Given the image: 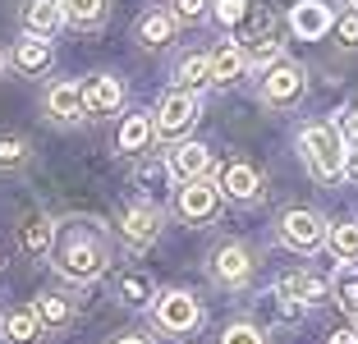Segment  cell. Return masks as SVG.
Segmentation results:
<instances>
[{
  "label": "cell",
  "instance_id": "obj_30",
  "mask_svg": "<svg viewBox=\"0 0 358 344\" xmlns=\"http://www.w3.org/2000/svg\"><path fill=\"white\" fill-rule=\"evenodd\" d=\"M32 157V143L19 134H0V166H23Z\"/></svg>",
  "mask_w": 358,
  "mask_h": 344
},
{
  "label": "cell",
  "instance_id": "obj_36",
  "mask_svg": "<svg viewBox=\"0 0 358 344\" xmlns=\"http://www.w3.org/2000/svg\"><path fill=\"white\" fill-rule=\"evenodd\" d=\"M110 344H152V340H148V335H143V331H124V335H115V340H110Z\"/></svg>",
  "mask_w": 358,
  "mask_h": 344
},
{
  "label": "cell",
  "instance_id": "obj_35",
  "mask_svg": "<svg viewBox=\"0 0 358 344\" xmlns=\"http://www.w3.org/2000/svg\"><path fill=\"white\" fill-rule=\"evenodd\" d=\"M345 179H358V147H345Z\"/></svg>",
  "mask_w": 358,
  "mask_h": 344
},
{
  "label": "cell",
  "instance_id": "obj_7",
  "mask_svg": "<svg viewBox=\"0 0 358 344\" xmlns=\"http://www.w3.org/2000/svg\"><path fill=\"white\" fill-rule=\"evenodd\" d=\"M253 266H257V257H253V248L248 243H221V248L211 252V261H207V275L216 285H225V289H243L248 285V275H253Z\"/></svg>",
  "mask_w": 358,
  "mask_h": 344
},
{
  "label": "cell",
  "instance_id": "obj_4",
  "mask_svg": "<svg viewBox=\"0 0 358 344\" xmlns=\"http://www.w3.org/2000/svg\"><path fill=\"white\" fill-rule=\"evenodd\" d=\"M198 115H202V101H198V96H193V92H175V87H170V92L161 96L157 115H152L157 138H166V143H179V138H184L193 124H198Z\"/></svg>",
  "mask_w": 358,
  "mask_h": 344
},
{
  "label": "cell",
  "instance_id": "obj_19",
  "mask_svg": "<svg viewBox=\"0 0 358 344\" xmlns=\"http://www.w3.org/2000/svg\"><path fill=\"white\" fill-rule=\"evenodd\" d=\"M60 23H64L60 0H23V32L46 37V42H51L55 32H60Z\"/></svg>",
  "mask_w": 358,
  "mask_h": 344
},
{
  "label": "cell",
  "instance_id": "obj_26",
  "mask_svg": "<svg viewBox=\"0 0 358 344\" xmlns=\"http://www.w3.org/2000/svg\"><path fill=\"white\" fill-rule=\"evenodd\" d=\"M327 248L336 252L340 261H358V225H354V220L327 225Z\"/></svg>",
  "mask_w": 358,
  "mask_h": 344
},
{
  "label": "cell",
  "instance_id": "obj_9",
  "mask_svg": "<svg viewBox=\"0 0 358 344\" xmlns=\"http://www.w3.org/2000/svg\"><path fill=\"white\" fill-rule=\"evenodd\" d=\"M83 87V110H87V120H110L115 110H124V83H120L115 73H92L87 83H78Z\"/></svg>",
  "mask_w": 358,
  "mask_h": 344
},
{
  "label": "cell",
  "instance_id": "obj_2",
  "mask_svg": "<svg viewBox=\"0 0 358 344\" xmlns=\"http://www.w3.org/2000/svg\"><path fill=\"white\" fill-rule=\"evenodd\" d=\"M299 152H303V166L313 170V179H322V184L345 179V138L336 124H303Z\"/></svg>",
  "mask_w": 358,
  "mask_h": 344
},
{
  "label": "cell",
  "instance_id": "obj_12",
  "mask_svg": "<svg viewBox=\"0 0 358 344\" xmlns=\"http://www.w3.org/2000/svg\"><path fill=\"white\" fill-rule=\"evenodd\" d=\"M120 229H124L129 248H152V243L161 239V211L152 207V202H134V207H124V216H120Z\"/></svg>",
  "mask_w": 358,
  "mask_h": 344
},
{
  "label": "cell",
  "instance_id": "obj_22",
  "mask_svg": "<svg viewBox=\"0 0 358 344\" xmlns=\"http://www.w3.org/2000/svg\"><path fill=\"white\" fill-rule=\"evenodd\" d=\"M51 243H55V225L46 216H28L19 225V248L28 257H51Z\"/></svg>",
  "mask_w": 358,
  "mask_h": 344
},
{
  "label": "cell",
  "instance_id": "obj_34",
  "mask_svg": "<svg viewBox=\"0 0 358 344\" xmlns=\"http://www.w3.org/2000/svg\"><path fill=\"white\" fill-rule=\"evenodd\" d=\"M340 138H345V147H358V106H349L345 115H340Z\"/></svg>",
  "mask_w": 358,
  "mask_h": 344
},
{
  "label": "cell",
  "instance_id": "obj_27",
  "mask_svg": "<svg viewBox=\"0 0 358 344\" xmlns=\"http://www.w3.org/2000/svg\"><path fill=\"white\" fill-rule=\"evenodd\" d=\"M120 303H129V308H148L152 299H157V289H152V280L143 271H129V275H120Z\"/></svg>",
  "mask_w": 358,
  "mask_h": 344
},
{
  "label": "cell",
  "instance_id": "obj_5",
  "mask_svg": "<svg viewBox=\"0 0 358 344\" xmlns=\"http://www.w3.org/2000/svg\"><path fill=\"white\" fill-rule=\"evenodd\" d=\"M152 313H157V326L166 335H189V331H198V322H202V308L189 289H161L157 299H152Z\"/></svg>",
  "mask_w": 358,
  "mask_h": 344
},
{
  "label": "cell",
  "instance_id": "obj_37",
  "mask_svg": "<svg viewBox=\"0 0 358 344\" xmlns=\"http://www.w3.org/2000/svg\"><path fill=\"white\" fill-rule=\"evenodd\" d=\"M331 344H358V331H349V326H345V331L331 335Z\"/></svg>",
  "mask_w": 358,
  "mask_h": 344
},
{
  "label": "cell",
  "instance_id": "obj_31",
  "mask_svg": "<svg viewBox=\"0 0 358 344\" xmlns=\"http://www.w3.org/2000/svg\"><path fill=\"white\" fill-rule=\"evenodd\" d=\"M221 344H266V335H262V326H253V322H230L221 331Z\"/></svg>",
  "mask_w": 358,
  "mask_h": 344
},
{
  "label": "cell",
  "instance_id": "obj_20",
  "mask_svg": "<svg viewBox=\"0 0 358 344\" xmlns=\"http://www.w3.org/2000/svg\"><path fill=\"white\" fill-rule=\"evenodd\" d=\"M207 60H211V83H216V87L239 83V78H243V69H248V60H243L239 42H221L216 51L207 55Z\"/></svg>",
  "mask_w": 358,
  "mask_h": 344
},
{
  "label": "cell",
  "instance_id": "obj_8",
  "mask_svg": "<svg viewBox=\"0 0 358 344\" xmlns=\"http://www.w3.org/2000/svg\"><path fill=\"white\" fill-rule=\"evenodd\" d=\"M280 239H285V248H294V252H317L327 243V220L317 216V211L294 207L280 216Z\"/></svg>",
  "mask_w": 358,
  "mask_h": 344
},
{
  "label": "cell",
  "instance_id": "obj_32",
  "mask_svg": "<svg viewBox=\"0 0 358 344\" xmlns=\"http://www.w3.org/2000/svg\"><path fill=\"white\" fill-rule=\"evenodd\" d=\"M331 28H336V42L345 46V51H358V10H354V5H349Z\"/></svg>",
  "mask_w": 358,
  "mask_h": 344
},
{
  "label": "cell",
  "instance_id": "obj_6",
  "mask_svg": "<svg viewBox=\"0 0 358 344\" xmlns=\"http://www.w3.org/2000/svg\"><path fill=\"white\" fill-rule=\"evenodd\" d=\"M216 211H221V188L207 179H189V184L175 193V216L184 220V225H207V220H216Z\"/></svg>",
  "mask_w": 358,
  "mask_h": 344
},
{
  "label": "cell",
  "instance_id": "obj_3",
  "mask_svg": "<svg viewBox=\"0 0 358 344\" xmlns=\"http://www.w3.org/2000/svg\"><path fill=\"white\" fill-rule=\"evenodd\" d=\"M308 87V73L299 60H289V55H280V60H271L262 69V78H257V96H262L266 106H294L299 96H303Z\"/></svg>",
  "mask_w": 358,
  "mask_h": 344
},
{
  "label": "cell",
  "instance_id": "obj_33",
  "mask_svg": "<svg viewBox=\"0 0 358 344\" xmlns=\"http://www.w3.org/2000/svg\"><path fill=\"white\" fill-rule=\"evenodd\" d=\"M207 5L211 0H170V19L175 23H198V19H207Z\"/></svg>",
  "mask_w": 358,
  "mask_h": 344
},
{
  "label": "cell",
  "instance_id": "obj_13",
  "mask_svg": "<svg viewBox=\"0 0 358 344\" xmlns=\"http://www.w3.org/2000/svg\"><path fill=\"white\" fill-rule=\"evenodd\" d=\"M10 64L23 73V78H42V73L55 64V51H51V42H46V37L23 32L19 42H14V51H10Z\"/></svg>",
  "mask_w": 358,
  "mask_h": 344
},
{
  "label": "cell",
  "instance_id": "obj_29",
  "mask_svg": "<svg viewBox=\"0 0 358 344\" xmlns=\"http://www.w3.org/2000/svg\"><path fill=\"white\" fill-rule=\"evenodd\" d=\"M211 14L221 19V28H239V23H248V0H211Z\"/></svg>",
  "mask_w": 358,
  "mask_h": 344
},
{
  "label": "cell",
  "instance_id": "obj_16",
  "mask_svg": "<svg viewBox=\"0 0 358 344\" xmlns=\"http://www.w3.org/2000/svg\"><path fill=\"white\" fill-rule=\"evenodd\" d=\"M331 23H336V19H331V10L322 5V0H299L294 10H289V32L303 37V42H317Z\"/></svg>",
  "mask_w": 358,
  "mask_h": 344
},
{
  "label": "cell",
  "instance_id": "obj_11",
  "mask_svg": "<svg viewBox=\"0 0 358 344\" xmlns=\"http://www.w3.org/2000/svg\"><path fill=\"white\" fill-rule=\"evenodd\" d=\"M42 110L51 115L55 124H83V120H87V110H83V87L69 83V78L51 83V87H46V96H42Z\"/></svg>",
  "mask_w": 358,
  "mask_h": 344
},
{
  "label": "cell",
  "instance_id": "obj_28",
  "mask_svg": "<svg viewBox=\"0 0 358 344\" xmlns=\"http://www.w3.org/2000/svg\"><path fill=\"white\" fill-rule=\"evenodd\" d=\"M5 340H14V344L42 340V322H37V313H32V308H23V313H10V317H5Z\"/></svg>",
  "mask_w": 358,
  "mask_h": 344
},
{
  "label": "cell",
  "instance_id": "obj_24",
  "mask_svg": "<svg viewBox=\"0 0 358 344\" xmlns=\"http://www.w3.org/2000/svg\"><path fill=\"white\" fill-rule=\"evenodd\" d=\"M32 313H37V322H42V326H51V331H64V326L74 322V308H69L60 294H37Z\"/></svg>",
  "mask_w": 358,
  "mask_h": 344
},
{
  "label": "cell",
  "instance_id": "obj_1",
  "mask_svg": "<svg viewBox=\"0 0 358 344\" xmlns=\"http://www.w3.org/2000/svg\"><path fill=\"white\" fill-rule=\"evenodd\" d=\"M110 234H106L101 220L92 216H69L55 225V243H51V266L74 285H92L110 271Z\"/></svg>",
  "mask_w": 358,
  "mask_h": 344
},
{
  "label": "cell",
  "instance_id": "obj_18",
  "mask_svg": "<svg viewBox=\"0 0 358 344\" xmlns=\"http://www.w3.org/2000/svg\"><path fill=\"white\" fill-rule=\"evenodd\" d=\"M60 14L78 32H101L110 19V0H60Z\"/></svg>",
  "mask_w": 358,
  "mask_h": 344
},
{
  "label": "cell",
  "instance_id": "obj_14",
  "mask_svg": "<svg viewBox=\"0 0 358 344\" xmlns=\"http://www.w3.org/2000/svg\"><path fill=\"white\" fill-rule=\"evenodd\" d=\"M216 188H221V198H230V202H257L262 198V175H257L248 161H230V166L221 170V179H216Z\"/></svg>",
  "mask_w": 358,
  "mask_h": 344
},
{
  "label": "cell",
  "instance_id": "obj_17",
  "mask_svg": "<svg viewBox=\"0 0 358 344\" xmlns=\"http://www.w3.org/2000/svg\"><path fill=\"white\" fill-rule=\"evenodd\" d=\"M175 28H179V23L170 19V10H148L143 19L134 23V42L148 46V51H161V46L175 42Z\"/></svg>",
  "mask_w": 358,
  "mask_h": 344
},
{
  "label": "cell",
  "instance_id": "obj_23",
  "mask_svg": "<svg viewBox=\"0 0 358 344\" xmlns=\"http://www.w3.org/2000/svg\"><path fill=\"white\" fill-rule=\"evenodd\" d=\"M211 83V60L207 55H184L175 69V92H193L198 96V87Z\"/></svg>",
  "mask_w": 358,
  "mask_h": 344
},
{
  "label": "cell",
  "instance_id": "obj_10",
  "mask_svg": "<svg viewBox=\"0 0 358 344\" xmlns=\"http://www.w3.org/2000/svg\"><path fill=\"white\" fill-rule=\"evenodd\" d=\"M166 170H170V179H179V184L207 179L211 170H216V152H211L207 143H175V152L166 157Z\"/></svg>",
  "mask_w": 358,
  "mask_h": 344
},
{
  "label": "cell",
  "instance_id": "obj_15",
  "mask_svg": "<svg viewBox=\"0 0 358 344\" xmlns=\"http://www.w3.org/2000/svg\"><path fill=\"white\" fill-rule=\"evenodd\" d=\"M275 289L285 294V299H294L299 308H317V303L331 294V280H322L317 271H308V266H299V271H289Z\"/></svg>",
  "mask_w": 358,
  "mask_h": 344
},
{
  "label": "cell",
  "instance_id": "obj_25",
  "mask_svg": "<svg viewBox=\"0 0 358 344\" xmlns=\"http://www.w3.org/2000/svg\"><path fill=\"white\" fill-rule=\"evenodd\" d=\"M331 294L340 299V308H345L349 317H358V261H345L336 271V280H331Z\"/></svg>",
  "mask_w": 358,
  "mask_h": 344
},
{
  "label": "cell",
  "instance_id": "obj_39",
  "mask_svg": "<svg viewBox=\"0 0 358 344\" xmlns=\"http://www.w3.org/2000/svg\"><path fill=\"white\" fill-rule=\"evenodd\" d=\"M354 10H358V0H354Z\"/></svg>",
  "mask_w": 358,
  "mask_h": 344
},
{
  "label": "cell",
  "instance_id": "obj_38",
  "mask_svg": "<svg viewBox=\"0 0 358 344\" xmlns=\"http://www.w3.org/2000/svg\"><path fill=\"white\" fill-rule=\"evenodd\" d=\"M5 64H10V55H5V51H0V73H5Z\"/></svg>",
  "mask_w": 358,
  "mask_h": 344
},
{
  "label": "cell",
  "instance_id": "obj_21",
  "mask_svg": "<svg viewBox=\"0 0 358 344\" xmlns=\"http://www.w3.org/2000/svg\"><path fill=\"white\" fill-rule=\"evenodd\" d=\"M152 138H157V124H152V115H143V110H134L124 120V129H120V152L124 157H143L152 147Z\"/></svg>",
  "mask_w": 358,
  "mask_h": 344
}]
</instances>
